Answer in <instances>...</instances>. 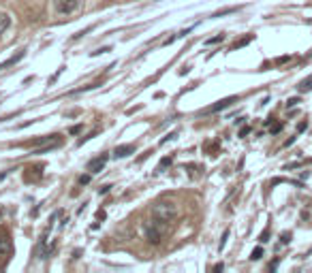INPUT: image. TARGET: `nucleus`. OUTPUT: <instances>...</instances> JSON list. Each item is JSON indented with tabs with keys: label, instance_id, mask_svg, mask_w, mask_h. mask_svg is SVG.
<instances>
[{
	"label": "nucleus",
	"instance_id": "nucleus-1",
	"mask_svg": "<svg viewBox=\"0 0 312 273\" xmlns=\"http://www.w3.org/2000/svg\"><path fill=\"white\" fill-rule=\"evenodd\" d=\"M175 205L171 203V200H161V203H156L154 207H152V218L154 220H161L165 224H169L173 218H175Z\"/></svg>",
	"mask_w": 312,
	"mask_h": 273
},
{
	"label": "nucleus",
	"instance_id": "nucleus-2",
	"mask_svg": "<svg viewBox=\"0 0 312 273\" xmlns=\"http://www.w3.org/2000/svg\"><path fill=\"white\" fill-rule=\"evenodd\" d=\"M165 228H167V224H165V222L152 218V224H148V226H146V239H148L150 244H154V246H156V244H161Z\"/></svg>",
	"mask_w": 312,
	"mask_h": 273
},
{
	"label": "nucleus",
	"instance_id": "nucleus-3",
	"mask_svg": "<svg viewBox=\"0 0 312 273\" xmlns=\"http://www.w3.org/2000/svg\"><path fill=\"white\" fill-rule=\"evenodd\" d=\"M54 6L60 15H69L79 6V0H54Z\"/></svg>",
	"mask_w": 312,
	"mask_h": 273
},
{
	"label": "nucleus",
	"instance_id": "nucleus-4",
	"mask_svg": "<svg viewBox=\"0 0 312 273\" xmlns=\"http://www.w3.org/2000/svg\"><path fill=\"white\" fill-rule=\"evenodd\" d=\"M107 158H109L107 154H101V156H97V158H92L90 162L86 164V168H88V171H90V173H99L101 168L107 164Z\"/></svg>",
	"mask_w": 312,
	"mask_h": 273
},
{
	"label": "nucleus",
	"instance_id": "nucleus-5",
	"mask_svg": "<svg viewBox=\"0 0 312 273\" xmlns=\"http://www.w3.org/2000/svg\"><path fill=\"white\" fill-rule=\"evenodd\" d=\"M235 100H237L235 96H229V98H222V100L216 102V105L207 107V109H205V114H216V111H222V109H227V107L231 105V102H235Z\"/></svg>",
	"mask_w": 312,
	"mask_h": 273
},
{
	"label": "nucleus",
	"instance_id": "nucleus-6",
	"mask_svg": "<svg viewBox=\"0 0 312 273\" xmlns=\"http://www.w3.org/2000/svg\"><path fill=\"white\" fill-rule=\"evenodd\" d=\"M133 152H135V146H118L114 150V156L116 158H126V156H131Z\"/></svg>",
	"mask_w": 312,
	"mask_h": 273
},
{
	"label": "nucleus",
	"instance_id": "nucleus-7",
	"mask_svg": "<svg viewBox=\"0 0 312 273\" xmlns=\"http://www.w3.org/2000/svg\"><path fill=\"white\" fill-rule=\"evenodd\" d=\"M24 56H26V50H22L18 56H11V58L7 60V62H3V64H0V70H3V68H7V66H11V64H18V62L24 58Z\"/></svg>",
	"mask_w": 312,
	"mask_h": 273
},
{
	"label": "nucleus",
	"instance_id": "nucleus-8",
	"mask_svg": "<svg viewBox=\"0 0 312 273\" xmlns=\"http://www.w3.org/2000/svg\"><path fill=\"white\" fill-rule=\"evenodd\" d=\"M310 90H312V77H306L303 82H299L297 92H299V94H306V92H310Z\"/></svg>",
	"mask_w": 312,
	"mask_h": 273
},
{
	"label": "nucleus",
	"instance_id": "nucleus-9",
	"mask_svg": "<svg viewBox=\"0 0 312 273\" xmlns=\"http://www.w3.org/2000/svg\"><path fill=\"white\" fill-rule=\"evenodd\" d=\"M9 26H11V18L7 13H0V34H3V32L9 28Z\"/></svg>",
	"mask_w": 312,
	"mask_h": 273
},
{
	"label": "nucleus",
	"instance_id": "nucleus-10",
	"mask_svg": "<svg viewBox=\"0 0 312 273\" xmlns=\"http://www.w3.org/2000/svg\"><path fill=\"white\" fill-rule=\"evenodd\" d=\"M9 248H11V244H9V239H7L5 235H0V256H3V254H7V252H9Z\"/></svg>",
	"mask_w": 312,
	"mask_h": 273
},
{
	"label": "nucleus",
	"instance_id": "nucleus-11",
	"mask_svg": "<svg viewBox=\"0 0 312 273\" xmlns=\"http://www.w3.org/2000/svg\"><path fill=\"white\" fill-rule=\"evenodd\" d=\"M250 41H252V34H248V36H244V38H239V41L233 43V50H237V47H244V45H248Z\"/></svg>",
	"mask_w": 312,
	"mask_h": 273
},
{
	"label": "nucleus",
	"instance_id": "nucleus-12",
	"mask_svg": "<svg viewBox=\"0 0 312 273\" xmlns=\"http://www.w3.org/2000/svg\"><path fill=\"white\" fill-rule=\"evenodd\" d=\"M171 160H173L171 156L163 158V160H161V164H158V168H156V171H158V173H161V171H165V166H169V164H171Z\"/></svg>",
	"mask_w": 312,
	"mask_h": 273
},
{
	"label": "nucleus",
	"instance_id": "nucleus-13",
	"mask_svg": "<svg viewBox=\"0 0 312 273\" xmlns=\"http://www.w3.org/2000/svg\"><path fill=\"white\" fill-rule=\"evenodd\" d=\"M261 256H263V248H257V250H252V254H250V258H252V260H259V258H261Z\"/></svg>",
	"mask_w": 312,
	"mask_h": 273
},
{
	"label": "nucleus",
	"instance_id": "nucleus-14",
	"mask_svg": "<svg viewBox=\"0 0 312 273\" xmlns=\"http://www.w3.org/2000/svg\"><path fill=\"white\" fill-rule=\"evenodd\" d=\"M222 38H225V36H222V34H218V36H214V38H210V41H205V43H207V45H214V43H220Z\"/></svg>",
	"mask_w": 312,
	"mask_h": 273
},
{
	"label": "nucleus",
	"instance_id": "nucleus-15",
	"mask_svg": "<svg viewBox=\"0 0 312 273\" xmlns=\"http://www.w3.org/2000/svg\"><path fill=\"white\" fill-rule=\"evenodd\" d=\"M233 11H237V9H222L218 13H214V18H220V15H227V13H233Z\"/></svg>",
	"mask_w": 312,
	"mask_h": 273
},
{
	"label": "nucleus",
	"instance_id": "nucleus-16",
	"mask_svg": "<svg viewBox=\"0 0 312 273\" xmlns=\"http://www.w3.org/2000/svg\"><path fill=\"white\" fill-rule=\"evenodd\" d=\"M280 130H282V124H274V126L269 128V132H271V134H276V132H280Z\"/></svg>",
	"mask_w": 312,
	"mask_h": 273
},
{
	"label": "nucleus",
	"instance_id": "nucleus-17",
	"mask_svg": "<svg viewBox=\"0 0 312 273\" xmlns=\"http://www.w3.org/2000/svg\"><path fill=\"white\" fill-rule=\"evenodd\" d=\"M88 182H90V175H82V178H79V184H82V186H86Z\"/></svg>",
	"mask_w": 312,
	"mask_h": 273
},
{
	"label": "nucleus",
	"instance_id": "nucleus-18",
	"mask_svg": "<svg viewBox=\"0 0 312 273\" xmlns=\"http://www.w3.org/2000/svg\"><path fill=\"white\" fill-rule=\"evenodd\" d=\"M267 237H269V230L261 232V239H259V242H261V244H265V242H267Z\"/></svg>",
	"mask_w": 312,
	"mask_h": 273
},
{
	"label": "nucleus",
	"instance_id": "nucleus-19",
	"mask_svg": "<svg viewBox=\"0 0 312 273\" xmlns=\"http://www.w3.org/2000/svg\"><path fill=\"white\" fill-rule=\"evenodd\" d=\"M291 242V232H284L282 235V244H289Z\"/></svg>",
	"mask_w": 312,
	"mask_h": 273
},
{
	"label": "nucleus",
	"instance_id": "nucleus-20",
	"mask_svg": "<svg viewBox=\"0 0 312 273\" xmlns=\"http://www.w3.org/2000/svg\"><path fill=\"white\" fill-rule=\"evenodd\" d=\"M297 102H299V98H291L289 102H286V107H295V105H297Z\"/></svg>",
	"mask_w": 312,
	"mask_h": 273
},
{
	"label": "nucleus",
	"instance_id": "nucleus-21",
	"mask_svg": "<svg viewBox=\"0 0 312 273\" xmlns=\"http://www.w3.org/2000/svg\"><path fill=\"white\" fill-rule=\"evenodd\" d=\"M97 220H105V212H103V210L97 212Z\"/></svg>",
	"mask_w": 312,
	"mask_h": 273
},
{
	"label": "nucleus",
	"instance_id": "nucleus-22",
	"mask_svg": "<svg viewBox=\"0 0 312 273\" xmlns=\"http://www.w3.org/2000/svg\"><path fill=\"white\" fill-rule=\"evenodd\" d=\"M109 188H111V186H103V188L99 190V194H107V192H109Z\"/></svg>",
	"mask_w": 312,
	"mask_h": 273
},
{
	"label": "nucleus",
	"instance_id": "nucleus-23",
	"mask_svg": "<svg viewBox=\"0 0 312 273\" xmlns=\"http://www.w3.org/2000/svg\"><path fill=\"white\" fill-rule=\"evenodd\" d=\"M79 130H82V126H73V128H71V134H77Z\"/></svg>",
	"mask_w": 312,
	"mask_h": 273
},
{
	"label": "nucleus",
	"instance_id": "nucleus-24",
	"mask_svg": "<svg viewBox=\"0 0 312 273\" xmlns=\"http://www.w3.org/2000/svg\"><path fill=\"white\" fill-rule=\"evenodd\" d=\"M248 132H250V128H248V126H246V128H242V132H239V134H242V136H246Z\"/></svg>",
	"mask_w": 312,
	"mask_h": 273
}]
</instances>
